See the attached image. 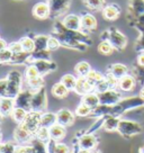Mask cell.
Listing matches in <instances>:
<instances>
[{
    "mask_svg": "<svg viewBox=\"0 0 144 153\" xmlns=\"http://www.w3.org/2000/svg\"><path fill=\"white\" fill-rule=\"evenodd\" d=\"M27 114H28V110L24 109V108H22V107H15L10 116H11V118L14 120L15 123L22 124L25 120V118H26Z\"/></svg>",
    "mask_w": 144,
    "mask_h": 153,
    "instance_id": "obj_30",
    "label": "cell"
},
{
    "mask_svg": "<svg viewBox=\"0 0 144 153\" xmlns=\"http://www.w3.org/2000/svg\"><path fill=\"white\" fill-rule=\"evenodd\" d=\"M19 42H20V44H22V46H23V51H24V52L32 53L35 51V42H34V38L25 36V37L20 38Z\"/></svg>",
    "mask_w": 144,
    "mask_h": 153,
    "instance_id": "obj_38",
    "label": "cell"
},
{
    "mask_svg": "<svg viewBox=\"0 0 144 153\" xmlns=\"http://www.w3.org/2000/svg\"><path fill=\"white\" fill-rule=\"evenodd\" d=\"M58 123L56 120V113H51V111H45L42 113V117H41V126L44 127H51L52 125Z\"/></svg>",
    "mask_w": 144,
    "mask_h": 153,
    "instance_id": "obj_29",
    "label": "cell"
},
{
    "mask_svg": "<svg viewBox=\"0 0 144 153\" xmlns=\"http://www.w3.org/2000/svg\"><path fill=\"white\" fill-rule=\"evenodd\" d=\"M72 0H48V5L51 8V15L58 17L63 14L69 8Z\"/></svg>",
    "mask_w": 144,
    "mask_h": 153,
    "instance_id": "obj_13",
    "label": "cell"
},
{
    "mask_svg": "<svg viewBox=\"0 0 144 153\" xmlns=\"http://www.w3.org/2000/svg\"><path fill=\"white\" fill-rule=\"evenodd\" d=\"M139 153H144V145L139 149Z\"/></svg>",
    "mask_w": 144,
    "mask_h": 153,
    "instance_id": "obj_56",
    "label": "cell"
},
{
    "mask_svg": "<svg viewBox=\"0 0 144 153\" xmlns=\"http://www.w3.org/2000/svg\"><path fill=\"white\" fill-rule=\"evenodd\" d=\"M39 76V70L36 69V67H35L34 64H28V67L26 68V70H25L26 80L32 79V78H36V76Z\"/></svg>",
    "mask_w": 144,
    "mask_h": 153,
    "instance_id": "obj_45",
    "label": "cell"
},
{
    "mask_svg": "<svg viewBox=\"0 0 144 153\" xmlns=\"http://www.w3.org/2000/svg\"><path fill=\"white\" fill-rule=\"evenodd\" d=\"M29 54L30 53L27 52H20L17 53V54H14L9 64H11V65H20V64H26V63L28 64Z\"/></svg>",
    "mask_w": 144,
    "mask_h": 153,
    "instance_id": "obj_32",
    "label": "cell"
},
{
    "mask_svg": "<svg viewBox=\"0 0 144 153\" xmlns=\"http://www.w3.org/2000/svg\"><path fill=\"white\" fill-rule=\"evenodd\" d=\"M6 48H8V43L6 42L5 39L0 38V51H2V50H6Z\"/></svg>",
    "mask_w": 144,
    "mask_h": 153,
    "instance_id": "obj_53",
    "label": "cell"
},
{
    "mask_svg": "<svg viewBox=\"0 0 144 153\" xmlns=\"http://www.w3.org/2000/svg\"><path fill=\"white\" fill-rule=\"evenodd\" d=\"M136 79L131 74H126L123 78H120L118 80V89L123 92H130V91L134 90L135 86H136Z\"/></svg>",
    "mask_w": 144,
    "mask_h": 153,
    "instance_id": "obj_16",
    "label": "cell"
},
{
    "mask_svg": "<svg viewBox=\"0 0 144 153\" xmlns=\"http://www.w3.org/2000/svg\"><path fill=\"white\" fill-rule=\"evenodd\" d=\"M69 92H70V90H69L61 81L58 82V83H55V85L52 87V94H53V96H55L56 98H65V97H68Z\"/></svg>",
    "mask_w": 144,
    "mask_h": 153,
    "instance_id": "obj_31",
    "label": "cell"
},
{
    "mask_svg": "<svg viewBox=\"0 0 144 153\" xmlns=\"http://www.w3.org/2000/svg\"><path fill=\"white\" fill-rule=\"evenodd\" d=\"M98 96H99V101L101 105L107 106H115L123 99L122 94L116 89H109V90L98 94Z\"/></svg>",
    "mask_w": 144,
    "mask_h": 153,
    "instance_id": "obj_8",
    "label": "cell"
},
{
    "mask_svg": "<svg viewBox=\"0 0 144 153\" xmlns=\"http://www.w3.org/2000/svg\"><path fill=\"white\" fill-rule=\"evenodd\" d=\"M8 48H9L14 54L24 52V51H23V46H22V44H20L19 41H18V42H13V43H10L9 45H8Z\"/></svg>",
    "mask_w": 144,
    "mask_h": 153,
    "instance_id": "obj_51",
    "label": "cell"
},
{
    "mask_svg": "<svg viewBox=\"0 0 144 153\" xmlns=\"http://www.w3.org/2000/svg\"><path fill=\"white\" fill-rule=\"evenodd\" d=\"M13 136H14L15 141L19 144L30 143V142H32V140L35 139V136H33V135L29 133L28 131L25 128L22 124H18V126L15 128Z\"/></svg>",
    "mask_w": 144,
    "mask_h": 153,
    "instance_id": "obj_10",
    "label": "cell"
},
{
    "mask_svg": "<svg viewBox=\"0 0 144 153\" xmlns=\"http://www.w3.org/2000/svg\"><path fill=\"white\" fill-rule=\"evenodd\" d=\"M98 51L102 55H111L114 51V48L108 41H101L98 45Z\"/></svg>",
    "mask_w": 144,
    "mask_h": 153,
    "instance_id": "obj_41",
    "label": "cell"
},
{
    "mask_svg": "<svg viewBox=\"0 0 144 153\" xmlns=\"http://www.w3.org/2000/svg\"><path fill=\"white\" fill-rule=\"evenodd\" d=\"M63 25L68 29L71 30H81V17H79L78 15L70 14L65 16L62 20Z\"/></svg>",
    "mask_w": 144,
    "mask_h": 153,
    "instance_id": "obj_17",
    "label": "cell"
},
{
    "mask_svg": "<svg viewBox=\"0 0 144 153\" xmlns=\"http://www.w3.org/2000/svg\"><path fill=\"white\" fill-rule=\"evenodd\" d=\"M46 146H48V153H69L70 152V148L65 143H61V142H58L55 140L51 139L46 143Z\"/></svg>",
    "mask_w": 144,
    "mask_h": 153,
    "instance_id": "obj_19",
    "label": "cell"
},
{
    "mask_svg": "<svg viewBox=\"0 0 144 153\" xmlns=\"http://www.w3.org/2000/svg\"><path fill=\"white\" fill-rule=\"evenodd\" d=\"M46 107H48V97H46L45 87H43V88H41L39 90L34 91L30 108H32V110L44 113V110L46 109Z\"/></svg>",
    "mask_w": 144,
    "mask_h": 153,
    "instance_id": "obj_7",
    "label": "cell"
},
{
    "mask_svg": "<svg viewBox=\"0 0 144 153\" xmlns=\"http://www.w3.org/2000/svg\"><path fill=\"white\" fill-rule=\"evenodd\" d=\"M77 80L78 78L74 76L71 73H67L61 78V82H62L64 86L67 87L70 91H73L74 88H76V85H77Z\"/></svg>",
    "mask_w": 144,
    "mask_h": 153,
    "instance_id": "obj_35",
    "label": "cell"
},
{
    "mask_svg": "<svg viewBox=\"0 0 144 153\" xmlns=\"http://www.w3.org/2000/svg\"><path fill=\"white\" fill-rule=\"evenodd\" d=\"M136 63H137L139 65H142V67H144V51H143V52H140V54L137 55Z\"/></svg>",
    "mask_w": 144,
    "mask_h": 153,
    "instance_id": "obj_52",
    "label": "cell"
},
{
    "mask_svg": "<svg viewBox=\"0 0 144 153\" xmlns=\"http://www.w3.org/2000/svg\"><path fill=\"white\" fill-rule=\"evenodd\" d=\"M81 102H83L88 107H90L91 109H94V108H96L97 106L100 105L99 96H98V94H97L96 91H92V92H89L87 95L82 96Z\"/></svg>",
    "mask_w": 144,
    "mask_h": 153,
    "instance_id": "obj_25",
    "label": "cell"
},
{
    "mask_svg": "<svg viewBox=\"0 0 144 153\" xmlns=\"http://www.w3.org/2000/svg\"><path fill=\"white\" fill-rule=\"evenodd\" d=\"M74 71L79 76H87L88 73L91 71V67L86 61H81V62L77 63V65L74 67Z\"/></svg>",
    "mask_w": 144,
    "mask_h": 153,
    "instance_id": "obj_36",
    "label": "cell"
},
{
    "mask_svg": "<svg viewBox=\"0 0 144 153\" xmlns=\"http://www.w3.org/2000/svg\"><path fill=\"white\" fill-rule=\"evenodd\" d=\"M74 92L79 96H85L89 92H92L95 91V87L92 86L90 82L88 81L86 76H79L77 80V85H76V88H74Z\"/></svg>",
    "mask_w": 144,
    "mask_h": 153,
    "instance_id": "obj_14",
    "label": "cell"
},
{
    "mask_svg": "<svg viewBox=\"0 0 144 153\" xmlns=\"http://www.w3.org/2000/svg\"><path fill=\"white\" fill-rule=\"evenodd\" d=\"M39 60H51V51L50 50H42V51H34L29 54L28 64H32Z\"/></svg>",
    "mask_w": 144,
    "mask_h": 153,
    "instance_id": "obj_28",
    "label": "cell"
},
{
    "mask_svg": "<svg viewBox=\"0 0 144 153\" xmlns=\"http://www.w3.org/2000/svg\"><path fill=\"white\" fill-rule=\"evenodd\" d=\"M91 153H102V152H101V151H100V150H99V149H94V150H92V151H91Z\"/></svg>",
    "mask_w": 144,
    "mask_h": 153,
    "instance_id": "obj_54",
    "label": "cell"
},
{
    "mask_svg": "<svg viewBox=\"0 0 144 153\" xmlns=\"http://www.w3.org/2000/svg\"><path fill=\"white\" fill-rule=\"evenodd\" d=\"M48 35H37L34 37L35 42V51H42V50H48Z\"/></svg>",
    "mask_w": 144,
    "mask_h": 153,
    "instance_id": "obj_34",
    "label": "cell"
},
{
    "mask_svg": "<svg viewBox=\"0 0 144 153\" xmlns=\"http://www.w3.org/2000/svg\"><path fill=\"white\" fill-rule=\"evenodd\" d=\"M101 41H108L113 45L114 50H117V51L124 50L127 44L126 36L115 27H111L105 30L101 35Z\"/></svg>",
    "mask_w": 144,
    "mask_h": 153,
    "instance_id": "obj_3",
    "label": "cell"
},
{
    "mask_svg": "<svg viewBox=\"0 0 144 153\" xmlns=\"http://www.w3.org/2000/svg\"><path fill=\"white\" fill-rule=\"evenodd\" d=\"M35 137L39 141H42L44 143H48V141L51 140V133H50V128L48 127H44V126H41L39 128V131L36 132V135Z\"/></svg>",
    "mask_w": 144,
    "mask_h": 153,
    "instance_id": "obj_40",
    "label": "cell"
},
{
    "mask_svg": "<svg viewBox=\"0 0 144 153\" xmlns=\"http://www.w3.org/2000/svg\"><path fill=\"white\" fill-rule=\"evenodd\" d=\"M41 117H42V113L41 111H36V110H29L25 120L22 123V125L28 131L29 133L33 136L36 135V132L39 131L41 127Z\"/></svg>",
    "mask_w": 144,
    "mask_h": 153,
    "instance_id": "obj_6",
    "label": "cell"
},
{
    "mask_svg": "<svg viewBox=\"0 0 144 153\" xmlns=\"http://www.w3.org/2000/svg\"><path fill=\"white\" fill-rule=\"evenodd\" d=\"M2 142V134H1V131H0V143Z\"/></svg>",
    "mask_w": 144,
    "mask_h": 153,
    "instance_id": "obj_58",
    "label": "cell"
},
{
    "mask_svg": "<svg viewBox=\"0 0 144 153\" xmlns=\"http://www.w3.org/2000/svg\"><path fill=\"white\" fill-rule=\"evenodd\" d=\"M130 13L133 19L144 14V0H130Z\"/></svg>",
    "mask_w": 144,
    "mask_h": 153,
    "instance_id": "obj_23",
    "label": "cell"
},
{
    "mask_svg": "<svg viewBox=\"0 0 144 153\" xmlns=\"http://www.w3.org/2000/svg\"><path fill=\"white\" fill-rule=\"evenodd\" d=\"M15 107H16L15 99L8 98V97L0 98V111L4 116H10Z\"/></svg>",
    "mask_w": 144,
    "mask_h": 153,
    "instance_id": "obj_21",
    "label": "cell"
},
{
    "mask_svg": "<svg viewBox=\"0 0 144 153\" xmlns=\"http://www.w3.org/2000/svg\"><path fill=\"white\" fill-rule=\"evenodd\" d=\"M27 85H28V89L32 91H36L45 87V80H44L43 76H39L36 78H32L27 80Z\"/></svg>",
    "mask_w": 144,
    "mask_h": 153,
    "instance_id": "obj_33",
    "label": "cell"
},
{
    "mask_svg": "<svg viewBox=\"0 0 144 153\" xmlns=\"http://www.w3.org/2000/svg\"><path fill=\"white\" fill-rule=\"evenodd\" d=\"M50 133H51V139L60 141L67 135V127L59 123H55L50 127Z\"/></svg>",
    "mask_w": 144,
    "mask_h": 153,
    "instance_id": "obj_24",
    "label": "cell"
},
{
    "mask_svg": "<svg viewBox=\"0 0 144 153\" xmlns=\"http://www.w3.org/2000/svg\"><path fill=\"white\" fill-rule=\"evenodd\" d=\"M76 114H73L71 110L67 109V108H63V109H60L56 113V120H58L59 124L63 125L65 127H69L71 126L73 123H74V120H76Z\"/></svg>",
    "mask_w": 144,
    "mask_h": 153,
    "instance_id": "obj_15",
    "label": "cell"
},
{
    "mask_svg": "<svg viewBox=\"0 0 144 153\" xmlns=\"http://www.w3.org/2000/svg\"><path fill=\"white\" fill-rule=\"evenodd\" d=\"M83 4L92 10L104 9L105 6V0H83Z\"/></svg>",
    "mask_w": 144,
    "mask_h": 153,
    "instance_id": "obj_42",
    "label": "cell"
},
{
    "mask_svg": "<svg viewBox=\"0 0 144 153\" xmlns=\"http://www.w3.org/2000/svg\"><path fill=\"white\" fill-rule=\"evenodd\" d=\"M117 132L124 136L125 139H130L132 136H135L137 134H141L142 132V126L133 120H120V124H118V128Z\"/></svg>",
    "mask_w": 144,
    "mask_h": 153,
    "instance_id": "obj_5",
    "label": "cell"
},
{
    "mask_svg": "<svg viewBox=\"0 0 144 153\" xmlns=\"http://www.w3.org/2000/svg\"><path fill=\"white\" fill-rule=\"evenodd\" d=\"M7 91H8V81H7V78L0 79V98L7 97Z\"/></svg>",
    "mask_w": 144,
    "mask_h": 153,
    "instance_id": "obj_50",
    "label": "cell"
},
{
    "mask_svg": "<svg viewBox=\"0 0 144 153\" xmlns=\"http://www.w3.org/2000/svg\"><path fill=\"white\" fill-rule=\"evenodd\" d=\"M54 36L58 37L62 46L79 52H85L92 45V39L85 32L68 29L62 22L56 20L53 27Z\"/></svg>",
    "mask_w": 144,
    "mask_h": 153,
    "instance_id": "obj_1",
    "label": "cell"
},
{
    "mask_svg": "<svg viewBox=\"0 0 144 153\" xmlns=\"http://www.w3.org/2000/svg\"><path fill=\"white\" fill-rule=\"evenodd\" d=\"M60 46H61V43H60V41L58 39V37L50 36V38H48V50H50L52 52V51L58 50Z\"/></svg>",
    "mask_w": 144,
    "mask_h": 153,
    "instance_id": "obj_48",
    "label": "cell"
},
{
    "mask_svg": "<svg viewBox=\"0 0 144 153\" xmlns=\"http://www.w3.org/2000/svg\"><path fill=\"white\" fill-rule=\"evenodd\" d=\"M16 145L11 142H1L0 143V153H15Z\"/></svg>",
    "mask_w": 144,
    "mask_h": 153,
    "instance_id": "obj_46",
    "label": "cell"
},
{
    "mask_svg": "<svg viewBox=\"0 0 144 153\" xmlns=\"http://www.w3.org/2000/svg\"><path fill=\"white\" fill-rule=\"evenodd\" d=\"M15 153H33L32 150V145H26V144H18L16 145L15 149Z\"/></svg>",
    "mask_w": 144,
    "mask_h": 153,
    "instance_id": "obj_49",
    "label": "cell"
},
{
    "mask_svg": "<svg viewBox=\"0 0 144 153\" xmlns=\"http://www.w3.org/2000/svg\"><path fill=\"white\" fill-rule=\"evenodd\" d=\"M140 107H144V99L141 96H134V97H128V98H125L116 104L115 106L111 107V116H116V117H120L123 114H125L126 111H130V110L136 109Z\"/></svg>",
    "mask_w": 144,
    "mask_h": 153,
    "instance_id": "obj_2",
    "label": "cell"
},
{
    "mask_svg": "<svg viewBox=\"0 0 144 153\" xmlns=\"http://www.w3.org/2000/svg\"><path fill=\"white\" fill-rule=\"evenodd\" d=\"M78 141H79V146L81 150H89V151L96 149L99 143V140L96 135L89 133H85L80 139H78Z\"/></svg>",
    "mask_w": 144,
    "mask_h": 153,
    "instance_id": "obj_11",
    "label": "cell"
},
{
    "mask_svg": "<svg viewBox=\"0 0 144 153\" xmlns=\"http://www.w3.org/2000/svg\"><path fill=\"white\" fill-rule=\"evenodd\" d=\"M4 117H5V116H4V115L1 114V111H0V123L2 122V118H4Z\"/></svg>",
    "mask_w": 144,
    "mask_h": 153,
    "instance_id": "obj_57",
    "label": "cell"
},
{
    "mask_svg": "<svg viewBox=\"0 0 144 153\" xmlns=\"http://www.w3.org/2000/svg\"><path fill=\"white\" fill-rule=\"evenodd\" d=\"M7 81H8L7 97L15 99L17 97V95L22 91L23 76L18 70H13L7 74Z\"/></svg>",
    "mask_w": 144,
    "mask_h": 153,
    "instance_id": "obj_4",
    "label": "cell"
},
{
    "mask_svg": "<svg viewBox=\"0 0 144 153\" xmlns=\"http://www.w3.org/2000/svg\"><path fill=\"white\" fill-rule=\"evenodd\" d=\"M91 111H92V109L90 107H88L87 105H85L83 102H80V105L76 108L74 114L77 115V116H79V117H88V116H90Z\"/></svg>",
    "mask_w": 144,
    "mask_h": 153,
    "instance_id": "obj_43",
    "label": "cell"
},
{
    "mask_svg": "<svg viewBox=\"0 0 144 153\" xmlns=\"http://www.w3.org/2000/svg\"><path fill=\"white\" fill-rule=\"evenodd\" d=\"M79 153H91V151H89V150H80Z\"/></svg>",
    "mask_w": 144,
    "mask_h": 153,
    "instance_id": "obj_55",
    "label": "cell"
},
{
    "mask_svg": "<svg viewBox=\"0 0 144 153\" xmlns=\"http://www.w3.org/2000/svg\"><path fill=\"white\" fill-rule=\"evenodd\" d=\"M120 14V8L116 4L107 5L102 9V15H104L105 19H107V20H115V19L118 18Z\"/></svg>",
    "mask_w": 144,
    "mask_h": 153,
    "instance_id": "obj_22",
    "label": "cell"
},
{
    "mask_svg": "<svg viewBox=\"0 0 144 153\" xmlns=\"http://www.w3.org/2000/svg\"><path fill=\"white\" fill-rule=\"evenodd\" d=\"M13 55H14V53L11 52L9 48L0 51V63L1 64H9V62L13 59Z\"/></svg>",
    "mask_w": 144,
    "mask_h": 153,
    "instance_id": "obj_44",
    "label": "cell"
},
{
    "mask_svg": "<svg viewBox=\"0 0 144 153\" xmlns=\"http://www.w3.org/2000/svg\"><path fill=\"white\" fill-rule=\"evenodd\" d=\"M33 15L39 19H45L51 15V8L48 2H39L34 6Z\"/></svg>",
    "mask_w": 144,
    "mask_h": 153,
    "instance_id": "obj_18",
    "label": "cell"
},
{
    "mask_svg": "<svg viewBox=\"0 0 144 153\" xmlns=\"http://www.w3.org/2000/svg\"><path fill=\"white\" fill-rule=\"evenodd\" d=\"M120 117H116V116H106L105 120H104V124H102V128L106 132H114L117 131L118 128V124H120Z\"/></svg>",
    "mask_w": 144,
    "mask_h": 153,
    "instance_id": "obj_27",
    "label": "cell"
},
{
    "mask_svg": "<svg viewBox=\"0 0 144 153\" xmlns=\"http://www.w3.org/2000/svg\"><path fill=\"white\" fill-rule=\"evenodd\" d=\"M97 28V19L91 14H85L81 17V29L95 30Z\"/></svg>",
    "mask_w": 144,
    "mask_h": 153,
    "instance_id": "obj_26",
    "label": "cell"
},
{
    "mask_svg": "<svg viewBox=\"0 0 144 153\" xmlns=\"http://www.w3.org/2000/svg\"><path fill=\"white\" fill-rule=\"evenodd\" d=\"M87 79H88V81L91 83L92 86L95 87L98 83V82H100L101 80H104L105 79V76L99 71H96V70H91V71L88 73V76H86Z\"/></svg>",
    "mask_w": 144,
    "mask_h": 153,
    "instance_id": "obj_39",
    "label": "cell"
},
{
    "mask_svg": "<svg viewBox=\"0 0 144 153\" xmlns=\"http://www.w3.org/2000/svg\"><path fill=\"white\" fill-rule=\"evenodd\" d=\"M130 24L132 25V26L136 27L139 30H141V33H144V14L139 16L137 18L133 19Z\"/></svg>",
    "mask_w": 144,
    "mask_h": 153,
    "instance_id": "obj_47",
    "label": "cell"
},
{
    "mask_svg": "<svg viewBox=\"0 0 144 153\" xmlns=\"http://www.w3.org/2000/svg\"><path fill=\"white\" fill-rule=\"evenodd\" d=\"M107 72L113 74L117 79H120L126 74H128V68L122 63H114V64H111L108 67Z\"/></svg>",
    "mask_w": 144,
    "mask_h": 153,
    "instance_id": "obj_20",
    "label": "cell"
},
{
    "mask_svg": "<svg viewBox=\"0 0 144 153\" xmlns=\"http://www.w3.org/2000/svg\"><path fill=\"white\" fill-rule=\"evenodd\" d=\"M34 91L30 89H26V90H22L15 98V105L16 107H22L26 110H32L30 105H32V98H33Z\"/></svg>",
    "mask_w": 144,
    "mask_h": 153,
    "instance_id": "obj_9",
    "label": "cell"
},
{
    "mask_svg": "<svg viewBox=\"0 0 144 153\" xmlns=\"http://www.w3.org/2000/svg\"><path fill=\"white\" fill-rule=\"evenodd\" d=\"M29 144L32 145L33 153H48L46 143H44V142H42V141H39V140H37L36 137L32 140V142H30Z\"/></svg>",
    "mask_w": 144,
    "mask_h": 153,
    "instance_id": "obj_37",
    "label": "cell"
},
{
    "mask_svg": "<svg viewBox=\"0 0 144 153\" xmlns=\"http://www.w3.org/2000/svg\"><path fill=\"white\" fill-rule=\"evenodd\" d=\"M32 64H34L36 67V69L39 70V76H43L53 71H56V69H58V64L52 60H39V61H35Z\"/></svg>",
    "mask_w": 144,
    "mask_h": 153,
    "instance_id": "obj_12",
    "label": "cell"
}]
</instances>
